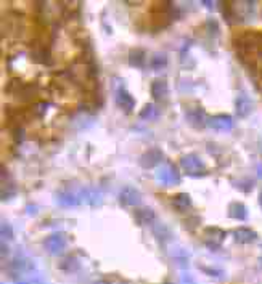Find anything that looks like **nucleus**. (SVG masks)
Segmentation results:
<instances>
[{
    "label": "nucleus",
    "instance_id": "nucleus-32",
    "mask_svg": "<svg viewBox=\"0 0 262 284\" xmlns=\"http://www.w3.org/2000/svg\"><path fill=\"white\" fill-rule=\"evenodd\" d=\"M164 284H174V283H171V281H167V283H164Z\"/></svg>",
    "mask_w": 262,
    "mask_h": 284
},
{
    "label": "nucleus",
    "instance_id": "nucleus-18",
    "mask_svg": "<svg viewBox=\"0 0 262 284\" xmlns=\"http://www.w3.org/2000/svg\"><path fill=\"white\" fill-rule=\"evenodd\" d=\"M16 194V186L11 180H6V173L2 170V199L6 201L8 198H13Z\"/></svg>",
    "mask_w": 262,
    "mask_h": 284
},
{
    "label": "nucleus",
    "instance_id": "nucleus-20",
    "mask_svg": "<svg viewBox=\"0 0 262 284\" xmlns=\"http://www.w3.org/2000/svg\"><path fill=\"white\" fill-rule=\"evenodd\" d=\"M60 268H61L63 272H66V273H74V272L79 270V268H81V262H79L76 257L69 256V257H66V259L61 262Z\"/></svg>",
    "mask_w": 262,
    "mask_h": 284
},
{
    "label": "nucleus",
    "instance_id": "nucleus-25",
    "mask_svg": "<svg viewBox=\"0 0 262 284\" xmlns=\"http://www.w3.org/2000/svg\"><path fill=\"white\" fill-rule=\"evenodd\" d=\"M237 111L240 116H246L250 111H251V101L246 98V97H242L238 100V103H237Z\"/></svg>",
    "mask_w": 262,
    "mask_h": 284
},
{
    "label": "nucleus",
    "instance_id": "nucleus-21",
    "mask_svg": "<svg viewBox=\"0 0 262 284\" xmlns=\"http://www.w3.org/2000/svg\"><path fill=\"white\" fill-rule=\"evenodd\" d=\"M138 116H140V119H143V121H155V119H158L159 111L155 105L148 103V105L143 106V109L138 113Z\"/></svg>",
    "mask_w": 262,
    "mask_h": 284
},
{
    "label": "nucleus",
    "instance_id": "nucleus-1",
    "mask_svg": "<svg viewBox=\"0 0 262 284\" xmlns=\"http://www.w3.org/2000/svg\"><path fill=\"white\" fill-rule=\"evenodd\" d=\"M155 178L159 185L164 186H172L180 183V173L172 162H164L163 165H159L155 173Z\"/></svg>",
    "mask_w": 262,
    "mask_h": 284
},
{
    "label": "nucleus",
    "instance_id": "nucleus-11",
    "mask_svg": "<svg viewBox=\"0 0 262 284\" xmlns=\"http://www.w3.org/2000/svg\"><path fill=\"white\" fill-rule=\"evenodd\" d=\"M79 194H81V201L87 202L92 207H97V206H100V204H101V193L93 186L82 188Z\"/></svg>",
    "mask_w": 262,
    "mask_h": 284
},
{
    "label": "nucleus",
    "instance_id": "nucleus-6",
    "mask_svg": "<svg viewBox=\"0 0 262 284\" xmlns=\"http://www.w3.org/2000/svg\"><path fill=\"white\" fill-rule=\"evenodd\" d=\"M55 201L58 206L61 207H66V209H71V207H76L79 206L82 201H81V194L79 193H74L72 189H68L64 188L61 191H58L56 196H55Z\"/></svg>",
    "mask_w": 262,
    "mask_h": 284
},
{
    "label": "nucleus",
    "instance_id": "nucleus-3",
    "mask_svg": "<svg viewBox=\"0 0 262 284\" xmlns=\"http://www.w3.org/2000/svg\"><path fill=\"white\" fill-rule=\"evenodd\" d=\"M180 167H182V170H185L188 175H192V177L203 175L206 170L205 164H203V161L196 154H185L180 159Z\"/></svg>",
    "mask_w": 262,
    "mask_h": 284
},
{
    "label": "nucleus",
    "instance_id": "nucleus-19",
    "mask_svg": "<svg viewBox=\"0 0 262 284\" xmlns=\"http://www.w3.org/2000/svg\"><path fill=\"white\" fill-rule=\"evenodd\" d=\"M32 60L37 61V63H40V64H50V63H52V60H50V52H48L47 47H37V48H34Z\"/></svg>",
    "mask_w": 262,
    "mask_h": 284
},
{
    "label": "nucleus",
    "instance_id": "nucleus-31",
    "mask_svg": "<svg viewBox=\"0 0 262 284\" xmlns=\"http://www.w3.org/2000/svg\"><path fill=\"white\" fill-rule=\"evenodd\" d=\"M93 284H113L111 281H108V280H98V281H95Z\"/></svg>",
    "mask_w": 262,
    "mask_h": 284
},
{
    "label": "nucleus",
    "instance_id": "nucleus-29",
    "mask_svg": "<svg viewBox=\"0 0 262 284\" xmlns=\"http://www.w3.org/2000/svg\"><path fill=\"white\" fill-rule=\"evenodd\" d=\"M200 268H201V270L203 272H205V273H208L209 276H216V278H221V276H222V272L221 270H217V268H209V267H203V265H200Z\"/></svg>",
    "mask_w": 262,
    "mask_h": 284
},
{
    "label": "nucleus",
    "instance_id": "nucleus-15",
    "mask_svg": "<svg viewBox=\"0 0 262 284\" xmlns=\"http://www.w3.org/2000/svg\"><path fill=\"white\" fill-rule=\"evenodd\" d=\"M135 220L140 223V225H147V223H153V220H155V210L150 209V207H140V209H137L135 210Z\"/></svg>",
    "mask_w": 262,
    "mask_h": 284
},
{
    "label": "nucleus",
    "instance_id": "nucleus-30",
    "mask_svg": "<svg viewBox=\"0 0 262 284\" xmlns=\"http://www.w3.org/2000/svg\"><path fill=\"white\" fill-rule=\"evenodd\" d=\"M180 284H196V283L193 280V276H190L188 273H184V275H182V278H180Z\"/></svg>",
    "mask_w": 262,
    "mask_h": 284
},
{
    "label": "nucleus",
    "instance_id": "nucleus-14",
    "mask_svg": "<svg viewBox=\"0 0 262 284\" xmlns=\"http://www.w3.org/2000/svg\"><path fill=\"white\" fill-rule=\"evenodd\" d=\"M37 92H39V87L35 84H23V87H21L19 92L16 93V97L21 101H31L37 97Z\"/></svg>",
    "mask_w": 262,
    "mask_h": 284
},
{
    "label": "nucleus",
    "instance_id": "nucleus-12",
    "mask_svg": "<svg viewBox=\"0 0 262 284\" xmlns=\"http://www.w3.org/2000/svg\"><path fill=\"white\" fill-rule=\"evenodd\" d=\"M169 93V85H167L166 79H155L151 82V95L156 101H161L167 97Z\"/></svg>",
    "mask_w": 262,
    "mask_h": 284
},
{
    "label": "nucleus",
    "instance_id": "nucleus-5",
    "mask_svg": "<svg viewBox=\"0 0 262 284\" xmlns=\"http://www.w3.org/2000/svg\"><path fill=\"white\" fill-rule=\"evenodd\" d=\"M142 201V194L140 191H138L137 188L134 186H122L121 188V191H119V202H121V206H124V207H135L138 206Z\"/></svg>",
    "mask_w": 262,
    "mask_h": 284
},
{
    "label": "nucleus",
    "instance_id": "nucleus-27",
    "mask_svg": "<svg viewBox=\"0 0 262 284\" xmlns=\"http://www.w3.org/2000/svg\"><path fill=\"white\" fill-rule=\"evenodd\" d=\"M0 233H2V238H3V241L5 239H11L13 238V228L10 227L8 223H2V228H0Z\"/></svg>",
    "mask_w": 262,
    "mask_h": 284
},
{
    "label": "nucleus",
    "instance_id": "nucleus-7",
    "mask_svg": "<svg viewBox=\"0 0 262 284\" xmlns=\"http://www.w3.org/2000/svg\"><path fill=\"white\" fill-rule=\"evenodd\" d=\"M114 100H116V105H118L126 114H130V113L134 111V108H135V100H134L132 95H130V93L127 92L126 87H119V89H116Z\"/></svg>",
    "mask_w": 262,
    "mask_h": 284
},
{
    "label": "nucleus",
    "instance_id": "nucleus-2",
    "mask_svg": "<svg viewBox=\"0 0 262 284\" xmlns=\"http://www.w3.org/2000/svg\"><path fill=\"white\" fill-rule=\"evenodd\" d=\"M32 270H34V264L31 262V259L24 256V254L18 252L16 256H14V257L10 260L8 275H11L13 278H18V276L26 275V273L32 272Z\"/></svg>",
    "mask_w": 262,
    "mask_h": 284
},
{
    "label": "nucleus",
    "instance_id": "nucleus-22",
    "mask_svg": "<svg viewBox=\"0 0 262 284\" xmlns=\"http://www.w3.org/2000/svg\"><path fill=\"white\" fill-rule=\"evenodd\" d=\"M167 66V56L164 53H155L150 60V68L153 71H161Z\"/></svg>",
    "mask_w": 262,
    "mask_h": 284
},
{
    "label": "nucleus",
    "instance_id": "nucleus-33",
    "mask_svg": "<svg viewBox=\"0 0 262 284\" xmlns=\"http://www.w3.org/2000/svg\"><path fill=\"white\" fill-rule=\"evenodd\" d=\"M16 284H24V283H16Z\"/></svg>",
    "mask_w": 262,
    "mask_h": 284
},
{
    "label": "nucleus",
    "instance_id": "nucleus-16",
    "mask_svg": "<svg viewBox=\"0 0 262 284\" xmlns=\"http://www.w3.org/2000/svg\"><path fill=\"white\" fill-rule=\"evenodd\" d=\"M172 206L176 207V210H180V212H184V210H188L192 207V199L190 196L187 193H179L172 198Z\"/></svg>",
    "mask_w": 262,
    "mask_h": 284
},
{
    "label": "nucleus",
    "instance_id": "nucleus-24",
    "mask_svg": "<svg viewBox=\"0 0 262 284\" xmlns=\"http://www.w3.org/2000/svg\"><path fill=\"white\" fill-rule=\"evenodd\" d=\"M235 238H237V241H240V243H250V241H253L254 238H256V235H254V233L251 230H248V228H240V230L235 231Z\"/></svg>",
    "mask_w": 262,
    "mask_h": 284
},
{
    "label": "nucleus",
    "instance_id": "nucleus-23",
    "mask_svg": "<svg viewBox=\"0 0 262 284\" xmlns=\"http://www.w3.org/2000/svg\"><path fill=\"white\" fill-rule=\"evenodd\" d=\"M153 231H155V236H156V239H159V241H167V239L172 238V233L169 228L166 227V225L158 223L153 227Z\"/></svg>",
    "mask_w": 262,
    "mask_h": 284
},
{
    "label": "nucleus",
    "instance_id": "nucleus-9",
    "mask_svg": "<svg viewBox=\"0 0 262 284\" xmlns=\"http://www.w3.org/2000/svg\"><path fill=\"white\" fill-rule=\"evenodd\" d=\"M187 121L190 126L196 127V129H200L203 126H206V113H205V109H203L201 106L198 105H195V106H190L187 109Z\"/></svg>",
    "mask_w": 262,
    "mask_h": 284
},
{
    "label": "nucleus",
    "instance_id": "nucleus-28",
    "mask_svg": "<svg viewBox=\"0 0 262 284\" xmlns=\"http://www.w3.org/2000/svg\"><path fill=\"white\" fill-rule=\"evenodd\" d=\"M11 135H13V138H14V143H21V142L24 140V130H23V127L13 129Z\"/></svg>",
    "mask_w": 262,
    "mask_h": 284
},
{
    "label": "nucleus",
    "instance_id": "nucleus-4",
    "mask_svg": "<svg viewBox=\"0 0 262 284\" xmlns=\"http://www.w3.org/2000/svg\"><path fill=\"white\" fill-rule=\"evenodd\" d=\"M66 244H68V239L64 233H53V235H50L48 238H45V241H43L45 251L48 254H52V256H60L64 251V247H66Z\"/></svg>",
    "mask_w": 262,
    "mask_h": 284
},
{
    "label": "nucleus",
    "instance_id": "nucleus-17",
    "mask_svg": "<svg viewBox=\"0 0 262 284\" xmlns=\"http://www.w3.org/2000/svg\"><path fill=\"white\" fill-rule=\"evenodd\" d=\"M127 61L132 68H143L145 64V52L142 48H132L129 52Z\"/></svg>",
    "mask_w": 262,
    "mask_h": 284
},
{
    "label": "nucleus",
    "instance_id": "nucleus-10",
    "mask_svg": "<svg viewBox=\"0 0 262 284\" xmlns=\"http://www.w3.org/2000/svg\"><path fill=\"white\" fill-rule=\"evenodd\" d=\"M203 233H205V238H203L205 239V244L209 246L211 249H217L225 238V231H222L217 227H208V228H205Z\"/></svg>",
    "mask_w": 262,
    "mask_h": 284
},
{
    "label": "nucleus",
    "instance_id": "nucleus-13",
    "mask_svg": "<svg viewBox=\"0 0 262 284\" xmlns=\"http://www.w3.org/2000/svg\"><path fill=\"white\" fill-rule=\"evenodd\" d=\"M206 126L214 130H229L232 127V119L230 116H225V114L213 116V118H208Z\"/></svg>",
    "mask_w": 262,
    "mask_h": 284
},
{
    "label": "nucleus",
    "instance_id": "nucleus-26",
    "mask_svg": "<svg viewBox=\"0 0 262 284\" xmlns=\"http://www.w3.org/2000/svg\"><path fill=\"white\" fill-rule=\"evenodd\" d=\"M229 214L234 218H245V215H246L245 206H242V204H232L229 209Z\"/></svg>",
    "mask_w": 262,
    "mask_h": 284
},
{
    "label": "nucleus",
    "instance_id": "nucleus-8",
    "mask_svg": "<svg viewBox=\"0 0 262 284\" xmlns=\"http://www.w3.org/2000/svg\"><path fill=\"white\" fill-rule=\"evenodd\" d=\"M163 151L159 148H151L148 151H145L143 154L140 156V159H138V164H140V167H143V169H153V167H156L159 162L163 161Z\"/></svg>",
    "mask_w": 262,
    "mask_h": 284
}]
</instances>
